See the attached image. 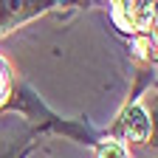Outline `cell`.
Wrapping results in <instances>:
<instances>
[{"mask_svg": "<svg viewBox=\"0 0 158 158\" xmlns=\"http://www.w3.org/2000/svg\"><path fill=\"white\" fill-rule=\"evenodd\" d=\"M99 158H127V147L116 138H105L99 144Z\"/></svg>", "mask_w": 158, "mask_h": 158, "instance_id": "5b68a950", "label": "cell"}, {"mask_svg": "<svg viewBox=\"0 0 158 158\" xmlns=\"http://www.w3.org/2000/svg\"><path fill=\"white\" fill-rule=\"evenodd\" d=\"M51 3H0V34H6L9 26L20 23V20H28L40 11H45Z\"/></svg>", "mask_w": 158, "mask_h": 158, "instance_id": "3957f363", "label": "cell"}, {"mask_svg": "<svg viewBox=\"0 0 158 158\" xmlns=\"http://www.w3.org/2000/svg\"><path fill=\"white\" fill-rule=\"evenodd\" d=\"M113 130H116L118 138H124V141H138V144H141V141H147L150 133H152V122H150L147 110L141 107V102H130L122 113H118ZM118 138H116V141H118Z\"/></svg>", "mask_w": 158, "mask_h": 158, "instance_id": "7a4b0ae2", "label": "cell"}, {"mask_svg": "<svg viewBox=\"0 0 158 158\" xmlns=\"http://www.w3.org/2000/svg\"><path fill=\"white\" fill-rule=\"evenodd\" d=\"M110 17L124 34L147 37L155 26V3H147V0H133V3L118 0V3H110Z\"/></svg>", "mask_w": 158, "mask_h": 158, "instance_id": "6da1fadb", "label": "cell"}, {"mask_svg": "<svg viewBox=\"0 0 158 158\" xmlns=\"http://www.w3.org/2000/svg\"><path fill=\"white\" fill-rule=\"evenodd\" d=\"M11 90H14V76H11V68H9L6 59L0 56V107L9 105Z\"/></svg>", "mask_w": 158, "mask_h": 158, "instance_id": "277c9868", "label": "cell"}]
</instances>
